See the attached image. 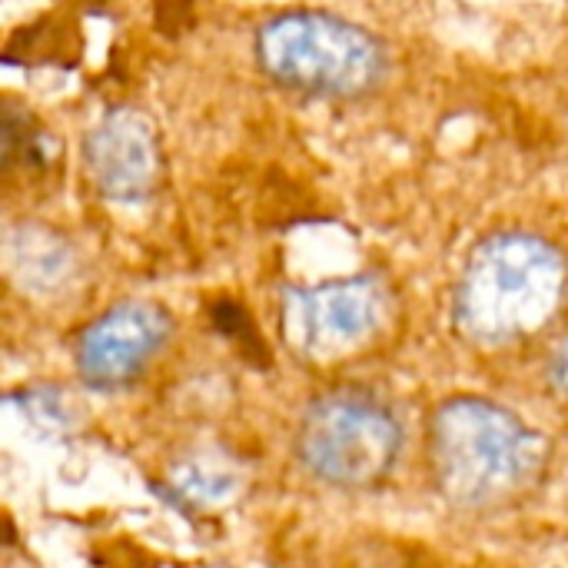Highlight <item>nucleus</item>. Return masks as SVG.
I'll list each match as a JSON object with an SVG mask.
<instances>
[{"instance_id":"obj_1","label":"nucleus","mask_w":568,"mask_h":568,"mask_svg":"<svg viewBox=\"0 0 568 568\" xmlns=\"http://www.w3.org/2000/svg\"><path fill=\"white\" fill-rule=\"evenodd\" d=\"M549 463L542 433L479 399H446L429 423V466L439 493L463 509H499L539 486Z\"/></svg>"},{"instance_id":"obj_2","label":"nucleus","mask_w":568,"mask_h":568,"mask_svg":"<svg viewBox=\"0 0 568 568\" xmlns=\"http://www.w3.org/2000/svg\"><path fill=\"white\" fill-rule=\"evenodd\" d=\"M568 263L536 233H493L463 266L453 296L459 333L479 346H509L542 333L566 306Z\"/></svg>"},{"instance_id":"obj_3","label":"nucleus","mask_w":568,"mask_h":568,"mask_svg":"<svg viewBox=\"0 0 568 568\" xmlns=\"http://www.w3.org/2000/svg\"><path fill=\"white\" fill-rule=\"evenodd\" d=\"M260 70L306 97L359 100L386 77L383 43L353 20L326 10H290L256 30Z\"/></svg>"},{"instance_id":"obj_4","label":"nucleus","mask_w":568,"mask_h":568,"mask_svg":"<svg viewBox=\"0 0 568 568\" xmlns=\"http://www.w3.org/2000/svg\"><path fill=\"white\" fill-rule=\"evenodd\" d=\"M403 453V423L369 389H333L316 396L296 433L300 466L333 489H376Z\"/></svg>"},{"instance_id":"obj_5","label":"nucleus","mask_w":568,"mask_h":568,"mask_svg":"<svg viewBox=\"0 0 568 568\" xmlns=\"http://www.w3.org/2000/svg\"><path fill=\"white\" fill-rule=\"evenodd\" d=\"M389 313V293L376 276L329 280L283 293V336L306 363H339L366 349Z\"/></svg>"},{"instance_id":"obj_6","label":"nucleus","mask_w":568,"mask_h":568,"mask_svg":"<svg viewBox=\"0 0 568 568\" xmlns=\"http://www.w3.org/2000/svg\"><path fill=\"white\" fill-rule=\"evenodd\" d=\"M173 336V316L143 300H126L100 313L77 339V373L93 389H123L143 376Z\"/></svg>"},{"instance_id":"obj_7","label":"nucleus","mask_w":568,"mask_h":568,"mask_svg":"<svg viewBox=\"0 0 568 568\" xmlns=\"http://www.w3.org/2000/svg\"><path fill=\"white\" fill-rule=\"evenodd\" d=\"M83 160L97 190L113 203H143L160 186V136L153 123L136 110H110L87 133Z\"/></svg>"},{"instance_id":"obj_8","label":"nucleus","mask_w":568,"mask_h":568,"mask_svg":"<svg viewBox=\"0 0 568 568\" xmlns=\"http://www.w3.org/2000/svg\"><path fill=\"white\" fill-rule=\"evenodd\" d=\"M77 27L70 20L43 17L33 27H23L10 37L3 60L7 63H70L77 60Z\"/></svg>"},{"instance_id":"obj_9","label":"nucleus","mask_w":568,"mask_h":568,"mask_svg":"<svg viewBox=\"0 0 568 568\" xmlns=\"http://www.w3.org/2000/svg\"><path fill=\"white\" fill-rule=\"evenodd\" d=\"M47 133L27 110H17L10 100L3 106V170L13 176L17 170H43L47 166Z\"/></svg>"},{"instance_id":"obj_10","label":"nucleus","mask_w":568,"mask_h":568,"mask_svg":"<svg viewBox=\"0 0 568 568\" xmlns=\"http://www.w3.org/2000/svg\"><path fill=\"white\" fill-rule=\"evenodd\" d=\"M210 320H213V326L240 349L243 359H250V363L260 366V369L270 366V349L263 346V339H260V333H256L250 313H246L236 300H216V303L210 306Z\"/></svg>"},{"instance_id":"obj_11","label":"nucleus","mask_w":568,"mask_h":568,"mask_svg":"<svg viewBox=\"0 0 568 568\" xmlns=\"http://www.w3.org/2000/svg\"><path fill=\"white\" fill-rule=\"evenodd\" d=\"M546 376H549L552 389H559V393H566L568 396V339H562V343L556 346V353L549 356Z\"/></svg>"}]
</instances>
